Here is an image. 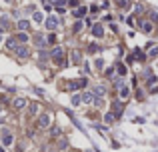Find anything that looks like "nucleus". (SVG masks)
Segmentation results:
<instances>
[{
    "label": "nucleus",
    "mask_w": 158,
    "mask_h": 152,
    "mask_svg": "<svg viewBox=\"0 0 158 152\" xmlns=\"http://www.w3.org/2000/svg\"><path fill=\"white\" fill-rule=\"evenodd\" d=\"M62 58H64V48L56 46V48L52 50V60L58 62V64H62V66H66V60H62Z\"/></svg>",
    "instance_id": "nucleus-1"
},
{
    "label": "nucleus",
    "mask_w": 158,
    "mask_h": 152,
    "mask_svg": "<svg viewBox=\"0 0 158 152\" xmlns=\"http://www.w3.org/2000/svg\"><path fill=\"white\" fill-rule=\"evenodd\" d=\"M58 24H60V20H58L56 16H48V18H46V28H48V30L58 28Z\"/></svg>",
    "instance_id": "nucleus-2"
},
{
    "label": "nucleus",
    "mask_w": 158,
    "mask_h": 152,
    "mask_svg": "<svg viewBox=\"0 0 158 152\" xmlns=\"http://www.w3.org/2000/svg\"><path fill=\"white\" fill-rule=\"evenodd\" d=\"M92 34H94L96 38H102V36H104V28H102V24H92Z\"/></svg>",
    "instance_id": "nucleus-3"
},
{
    "label": "nucleus",
    "mask_w": 158,
    "mask_h": 152,
    "mask_svg": "<svg viewBox=\"0 0 158 152\" xmlns=\"http://www.w3.org/2000/svg\"><path fill=\"white\" fill-rule=\"evenodd\" d=\"M84 86H86V78H78V80H74V82L70 84L72 90H78V88H84Z\"/></svg>",
    "instance_id": "nucleus-4"
},
{
    "label": "nucleus",
    "mask_w": 158,
    "mask_h": 152,
    "mask_svg": "<svg viewBox=\"0 0 158 152\" xmlns=\"http://www.w3.org/2000/svg\"><path fill=\"white\" fill-rule=\"evenodd\" d=\"M14 52H16V54L20 56V58H26V56L30 54V50H28V48H26V46H18V48H16V50H14Z\"/></svg>",
    "instance_id": "nucleus-5"
},
{
    "label": "nucleus",
    "mask_w": 158,
    "mask_h": 152,
    "mask_svg": "<svg viewBox=\"0 0 158 152\" xmlns=\"http://www.w3.org/2000/svg\"><path fill=\"white\" fill-rule=\"evenodd\" d=\"M94 94H96V96H104V94H106V88L104 86H94L92 88V96H94Z\"/></svg>",
    "instance_id": "nucleus-6"
},
{
    "label": "nucleus",
    "mask_w": 158,
    "mask_h": 152,
    "mask_svg": "<svg viewBox=\"0 0 158 152\" xmlns=\"http://www.w3.org/2000/svg\"><path fill=\"white\" fill-rule=\"evenodd\" d=\"M38 124H40L42 128H46V126L50 124V116H48V114H42V116H40V120H38Z\"/></svg>",
    "instance_id": "nucleus-7"
},
{
    "label": "nucleus",
    "mask_w": 158,
    "mask_h": 152,
    "mask_svg": "<svg viewBox=\"0 0 158 152\" xmlns=\"http://www.w3.org/2000/svg\"><path fill=\"white\" fill-rule=\"evenodd\" d=\"M84 14H86V8H84V6H78V8L74 10V18H82Z\"/></svg>",
    "instance_id": "nucleus-8"
},
{
    "label": "nucleus",
    "mask_w": 158,
    "mask_h": 152,
    "mask_svg": "<svg viewBox=\"0 0 158 152\" xmlns=\"http://www.w3.org/2000/svg\"><path fill=\"white\" fill-rule=\"evenodd\" d=\"M82 102H86V104H90L92 100H94V96H92V92H86V94H82Z\"/></svg>",
    "instance_id": "nucleus-9"
},
{
    "label": "nucleus",
    "mask_w": 158,
    "mask_h": 152,
    "mask_svg": "<svg viewBox=\"0 0 158 152\" xmlns=\"http://www.w3.org/2000/svg\"><path fill=\"white\" fill-rule=\"evenodd\" d=\"M140 26H142V30H144L146 34L152 32V24H150V22H140Z\"/></svg>",
    "instance_id": "nucleus-10"
},
{
    "label": "nucleus",
    "mask_w": 158,
    "mask_h": 152,
    "mask_svg": "<svg viewBox=\"0 0 158 152\" xmlns=\"http://www.w3.org/2000/svg\"><path fill=\"white\" fill-rule=\"evenodd\" d=\"M12 140H14V138H12V136L8 134V132H6V134H4V138H2V142H4V146H10V144H12Z\"/></svg>",
    "instance_id": "nucleus-11"
},
{
    "label": "nucleus",
    "mask_w": 158,
    "mask_h": 152,
    "mask_svg": "<svg viewBox=\"0 0 158 152\" xmlns=\"http://www.w3.org/2000/svg\"><path fill=\"white\" fill-rule=\"evenodd\" d=\"M24 104H26V100H24V98H16V100H14V108H22Z\"/></svg>",
    "instance_id": "nucleus-12"
},
{
    "label": "nucleus",
    "mask_w": 158,
    "mask_h": 152,
    "mask_svg": "<svg viewBox=\"0 0 158 152\" xmlns=\"http://www.w3.org/2000/svg\"><path fill=\"white\" fill-rule=\"evenodd\" d=\"M116 4L120 8H130V0H116Z\"/></svg>",
    "instance_id": "nucleus-13"
},
{
    "label": "nucleus",
    "mask_w": 158,
    "mask_h": 152,
    "mask_svg": "<svg viewBox=\"0 0 158 152\" xmlns=\"http://www.w3.org/2000/svg\"><path fill=\"white\" fill-rule=\"evenodd\" d=\"M6 46H8L10 50H16V48H18V44H16V40H14V38H10V40L6 42Z\"/></svg>",
    "instance_id": "nucleus-14"
},
{
    "label": "nucleus",
    "mask_w": 158,
    "mask_h": 152,
    "mask_svg": "<svg viewBox=\"0 0 158 152\" xmlns=\"http://www.w3.org/2000/svg\"><path fill=\"white\" fill-rule=\"evenodd\" d=\"M112 108H114V114H116V116H120V112H122V106H120L118 102H114V104H112Z\"/></svg>",
    "instance_id": "nucleus-15"
},
{
    "label": "nucleus",
    "mask_w": 158,
    "mask_h": 152,
    "mask_svg": "<svg viewBox=\"0 0 158 152\" xmlns=\"http://www.w3.org/2000/svg\"><path fill=\"white\" fill-rule=\"evenodd\" d=\"M128 94H130V90H128L126 86H124V88H120V98H122V100H124V98L128 96Z\"/></svg>",
    "instance_id": "nucleus-16"
},
{
    "label": "nucleus",
    "mask_w": 158,
    "mask_h": 152,
    "mask_svg": "<svg viewBox=\"0 0 158 152\" xmlns=\"http://www.w3.org/2000/svg\"><path fill=\"white\" fill-rule=\"evenodd\" d=\"M18 28H20V30L24 32V30L28 28V20H20V22H18Z\"/></svg>",
    "instance_id": "nucleus-17"
},
{
    "label": "nucleus",
    "mask_w": 158,
    "mask_h": 152,
    "mask_svg": "<svg viewBox=\"0 0 158 152\" xmlns=\"http://www.w3.org/2000/svg\"><path fill=\"white\" fill-rule=\"evenodd\" d=\"M38 108H40V106H38V102H32V104H30V114H36Z\"/></svg>",
    "instance_id": "nucleus-18"
},
{
    "label": "nucleus",
    "mask_w": 158,
    "mask_h": 152,
    "mask_svg": "<svg viewBox=\"0 0 158 152\" xmlns=\"http://www.w3.org/2000/svg\"><path fill=\"white\" fill-rule=\"evenodd\" d=\"M16 40H18V42H26V40H28V34L20 32V34H18V38H16Z\"/></svg>",
    "instance_id": "nucleus-19"
},
{
    "label": "nucleus",
    "mask_w": 158,
    "mask_h": 152,
    "mask_svg": "<svg viewBox=\"0 0 158 152\" xmlns=\"http://www.w3.org/2000/svg\"><path fill=\"white\" fill-rule=\"evenodd\" d=\"M134 58H138V60H144V58H146V54H144V52H140V50H136V52H134Z\"/></svg>",
    "instance_id": "nucleus-20"
},
{
    "label": "nucleus",
    "mask_w": 158,
    "mask_h": 152,
    "mask_svg": "<svg viewBox=\"0 0 158 152\" xmlns=\"http://www.w3.org/2000/svg\"><path fill=\"white\" fill-rule=\"evenodd\" d=\"M80 102H82V98H80V96H78V94H76V96L72 98V104H74V106H78Z\"/></svg>",
    "instance_id": "nucleus-21"
},
{
    "label": "nucleus",
    "mask_w": 158,
    "mask_h": 152,
    "mask_svg": "<svg viewBox=\"0 0 158 152\" xmlns=\"http://www.w3.org/2000/svg\"><path fill=\"white\" fill-rule=\"evenodd\" d=\"M34 20H36V22H42L44 18H42V14H40V12H34Z\"/></svg>",
    "instance_id": "nucleus-22"
},
{
    "label": "nucleus",
    "mask_w": 158,
    "mask_h": 152,
    "mask_svg": "<svg viewBox=\"0 0 158 152\" xmlns=\"http://www.w3.org/2000/svg\"><path fill=\"white\" fill-rule=\"evenodd\" d=\"M72 60H74V62H80V54H78V52H76V50L72 52Z\"/></svg>",
    "instance_id": "nucleus-23"
},
{
    "label": "nucleus",
    "mask_w": 158,
    "mask_h": 152,
    "mask_svg": "<svg viewBox=\"0 0 158 152\" xmlns=\"http://www.w3.org/2000/svg\"><path fill=\"white\" fill-rule=\"evenodd\" d=\"M68 4H70V6H76V8H78V6H80V0H68Z\"/></svg>",
    "instance_id": "nucleus-24"
},
{
    "label": "nucleus",
    "mask_w": 158,
    "mask_h": 152,
    "mask_svg": "<svg viewBox=\"0 0 158 152\" xmlns=\"http://www.w3.org/2000/svg\"><path fill=\"white\" fill-rule=\"evenodd\" d=\"M80 30H82V22H76L74 24V32H80Z\"/></svg>",
    "instance_id": "nucleus-25"
},
{
    "label": "nucleus",
    "mask_w": 158,
    "mask_h": 152,
    "mask_svg": "<svg viewBox=\"0 0 158 152\" xmlns=\"http://www.w3.org/2000/svg\"><path fill=\"white\" fill-rule=\"evenodd\" d=\"M104 120H106V122H112V120H114V116H112V112H108V114H106V116H104Z\"/></svg>",
    "instance_id": "nucleus-26"
},
{
    "label": "nucleus",
    "mask_w": 158,
    "mask_h": 152,
    "mask_svg": "<svg viewBox=\"0 0 158 152\" xmlns=\"http://www.w3.org/2000/svg\"><path fill=\"white\" fill-rule=\"evenodd\" d=\"M88 50H90V52H98V46H96V44H90Z\"/></svg>",
    "instance_id": "nucleus-27"
},
{
    "label": "nucleus",
    "mask_w": 158,
    "mask_h": 152,
    "mask_svg": "<svg viewBox=\"0 0 158 152\" xmlns=\"http://www.w3.org/2000/svg\"><path fill=\"white\" fill-rule=\"evenodd\" d=\"M118 72H120V74H126V68L120 64V66H118Z\"/></svg>",
    "instance_id": "nucleus-28"
},
{
    "label": "nucleus",
    "mask_w": 158,
    "mask_h": 152,
    "mask_svg": "<svg viewBox=\"0 0 158 152\" xmlns=\"http://www.w3.org/2000/svg\"><path fill=\"white\" fill-rule=\"evenodd\" d=\"M150 56H158V48H152L150 50Z\"/></svg>",
    "instance_id": "nucleus-29"
},
{
    "label": "nucleus",
    "mask_w": 158,
    "mask_h": 152,
    "mask_svg": "<svg viewBox=\"0 0 158 152\" xmlns=\"http://www.w3.org/2000/svg\"><path fill=\"white\" fill-rule=\"evenodd\" d=\"M0 42H2V36H0Z\"/></svg>",
    "instance_id": "nucleus-30"
},
{
    "label": "nucleus",
    "mask_w": 158,
    "mask_h": 152,
    "mask_svg": "<svg viewBox=\"0 0 158 152\" xmlns=\"http://www.w3.org/2000/svg\"><path fill=\"white\" fill-rule=\"evenodd\" d=\"M0 152H4V150H2V148H0Z\"/></svg>",
    "instance_id": "nucleus-31"
}]
</instances>
